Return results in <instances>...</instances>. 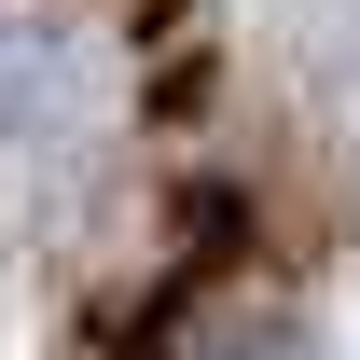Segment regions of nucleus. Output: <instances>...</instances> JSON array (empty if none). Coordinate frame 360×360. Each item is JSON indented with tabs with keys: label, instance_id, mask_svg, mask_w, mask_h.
Returning <instances> with one entry per match:
<instances>
[{
	"label": "nucleus",
	"instance_id": "f257e3e1",
	"mask_svg": "<svg viewBox=\"0 0 360 360\" xmlns=\"http://www.w3.org/2000/svg\"><path fill=\"white\" fill-rule=\"evenodd\" d=\"M194 360H319L305 333H277V319H250V333H222V347H194Z\"/></svg>",
	"mask_w": 360,
	"mask_h": 360
}]
</instances>
